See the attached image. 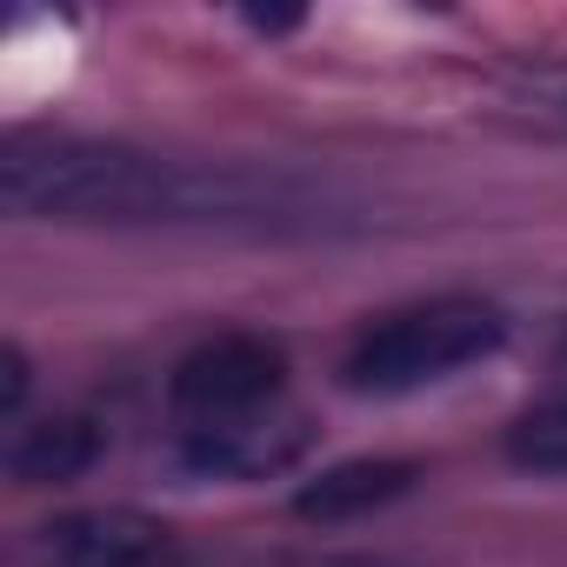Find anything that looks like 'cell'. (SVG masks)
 Instances as JSON below:
<instances>
[{
    "label": "cell",
    "mask_w": 567,
    "mask_h": 567,
    "mask_svg": "<svg viewBox=\"0 0 567 567\" xmlns=\"http://www.w3.org/2000/svg\"><path fill=\"white\" fill-rule=\"evenodd\" d=\"M421 481V461H394V454H361V461H334L321 467L315 481H301L295 494V514L308 527H341V520H361L374 507H394L401 494H414Z\"/></svg>",
    "instance_id": "cell-6"
},
{
    "label": "cell",
    "mask_w": 567,
    "mask_h": 567,
    "mask_svg": "<svg viewBox=\"0 0 567 567\" xmlns=\"http://www.w3.org/2000/svg\"><path fill=\"white\" fill-rule=\"evenodd\" d=\"M94 461H101V427L81 421V414H48V421L21 427V434H14V454H8L14 481H28V487L74 481V474H87Z\"/></svg>",
    "instance_id": "cell-7"
},
{
    "label": "cell",
    "mask_w": 567,
    "mask_h": 567,
    "mask_svg": "<svg viewBox=\"0 0 567 567\" xmlns=\"http://www.w3.org/2000/svg\"><path fill=\"white\" fill-rule=\"evenodd\" d=\"M501 341H507V315L494 301L434 295V301L368 321L354 334V348L341 354V388L374 394V401L421 394L434 381H454L461 368H481L487 354H501Z\"/></svg>",
    "instance_id": "cell-2"
},
{
    "label": "cell",
    "mask_w": 567,
    "mask_h": 567,
    "mask_svg": "<svg viewBox=\"0 0 567 567\" xmlns=\"http://www.w3.org/2000/svg\"><path fill=\"white\" fill-rule=\"evenodd\" d=\"M280 394H288V354H280V341L240 334V328L187 348L167 374V408L181 414V434L267 414V408H280Z\"/></svg>",
    "instance_id": "cell-3"
},
{
    "label": "cell",
    "mask_w": 567,
    "mask_h": 567,
    "mask_svg": "<svg viewBox=\"0 0 567 567\" xmlns=\"http://www.w3.org/2000/svg\"><path fill=\"white\" fill-rule=\"evenodd\" d=\"M0 200L21 220H87V227H315V194L247 174L200 167L87 134H8Z\"/></svg>",
    "instance_id": "cell-1"
},
{
    "label": "cell",
    "mask_w": 567,
    "mask_h": 567,
    "mask_svg": "<svg viewBox=\"0 0 567 567\" xmlns=\"http://www.w3.org/2000/svg\"><path fill=\"white\" fill-rule=\"evenodd\" d=\"M507 461L520 474H547V481H567V401H540L527 414L507 421Z\"/></svg>",
    "instance_id": "cell-8"
},
{
    "label": "cell",
    "mask_w": 567,
    "mask_h": 567,
    "mask_svg": "<svg viewBox=\"0 0 567 567\" xmlns=\"http://www.w3.org/2000/svg\"><path fill=\"white\" fill-rule=\"evenodd\" d=\"M34 547L48 567H167L174 527L141 507H81V514H54L34 534Z\"/></svg>",
    "instance_id": "cell-4"
},
{
    "label": "cell",
    "mask_w": 567,
    "mask_h": 567,
    "mask_svg": "<svg viewBox=\"0 0 567 567\" xmlns=\"http://www.w3.org/2000/svg\"><path fill=\"white\" fill-rule=\"evenodd\" d=\"M21 401H28V354L8 341V381H0V414L14 421V414H21Z\"/></svg>",
    "instance_id": "cell-10"
},
{
    "label": "cell",
    "mask_w": 567,
    "mask_h": 567,
    "mask_svg": "<svg viewBox=\"0 0 567 567\" xmlns=\"http://www.w3.org/2000/svg\"><path fill=\"white\" fill-rule=\"evenodd\" d=\"M234 567H401V560H374V554H254Z\"/></svg>",
    "instance_id": "cell-9"
},
{
    "label": "cell",
    "mask_w": 567,
    "mask_h": 567,
    "mask_svg": "<svg viewBox=\"0 0 567 567\" xmlns=\"http://www.w3.org/2000/svg\"><path fill=\"white\" fill-rule=\"evenodd\" d=\"M181 447H187V467H200V474L254 481V474H280V467L301 461L308 421H301L288 401H280V408L247 414V421H227V427H187Z\"/></svg>",
    "instance_id": "cell-5"
}]
</instances>
